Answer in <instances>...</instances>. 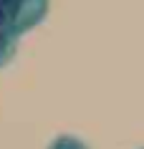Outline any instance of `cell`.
<instances>
[{"label": "cell", "instance_id": "1", "mask_svg": "<svg viewBox=\"0 0 144 149\" xmlns=\"http://www.w3.org/2000/svg\"><path fill=\"white\" fill-rule=\"evenodd\" d=\"M48 3L51 0H0V28L20 38L48 15Z\"/></svg>", "mask_w": 144, "mask_h": 149}, {"label": "cell", "instance_id": "2", "mask_svg": "<svg viewBox=\"0 0 144 149\" xmlns=\"http://www.w3.org/2000/svg\"><path fill=\"white\" fill-rule=\"evenodd\" d=\"M15 43H18V38H13L8 31L0 28V68L13 61V56H15Z\"/></svg>", "mask_w": 144, "mask_h": 149}, {"label": "cell", "instance_id": "3", "mask_svg": "<svg viewBox=\"0 0 144 149\" xmlns=\"http://www.w3.org/2000/svg\"><path fill=\"white\" fill-rule=\"evenodd\" d=\"M46 149H88V144L79 136H73V134H58Z\"/></svg>", "mask_w": 144, "mask_h": 149}, {"label": "cell", "instance_id": "4", "mask_svg": "<svg viewBox=\"0 0 144 149\" xmlns=\"http://www.w3.org/2000/svg\"><path fill=\"white\" fill-rule=\"evenodd\" d=\"M139 149H144V147H139Z\"/></svg>", "mask_w": 144, "mask_h": 149}]
</instances>
